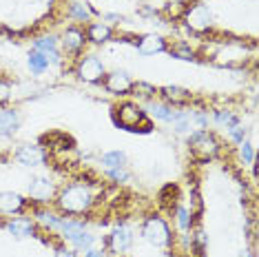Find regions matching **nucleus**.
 <instances>
[{
    "label": "nucleus",
    "instance_id": "0eeeda50",
    "mask_svg": "<svg viewBox=\"0 0 259 257\" xmlns=\"http://www.w3.org/2000/svg\"><path fill=\"white\" fill-rule=\"evenodd\" d=\"M27 193L36 204L45 206V204H49L51 200H56L58 191H56V184L51 182V178H47V175H33V178L29 180Z\"/></svg>",
    "mask_w": 259,
    "mask_h": 257
},
{
    "label": "nucleus",
    "instance_id": "c756f323",
    "mask_svg": "<svg viewBox=\"0 0 259 257\" xmlns=\"http://www.w3.org/2000/svg\"><path fill=\"white\" fill-rule=\"evenodd\" d=\"M170 56L178 58V60H197L195 58V51L191 49L186 42H182L180 47H175V49H170Z\"/></svg>",
    "mask_w": 259,
    "mask_h": 257
},
{
    "label": "nucleus",
    "instance_id": "9b49d317",
    "mask_svg": "<svg viewBox=\"0 0 259 257\" xmlns=\"http://www.w3.org/2000/svg\"><path fill=\"white\" fill-rule=\"evenodd\" d=\"M104 89H107L111 96H128L133 89V80L131 75H128L126 71H111L104 75L102 80Z\"/></svg>",
    "mask_w": 259,
    "mask_h": 257
},
{
    "label": "nucleus",
    "instance_id": "a878e982",
    "mask_svg": "<svg viewBox=\"0 0 259 257\" xmlns=\"http://www.w3.org/2000/svg\"><path fill=\"white\" fill-rule=\"evenodd\" d=\"M67 242L73 246V250H89V248H93V244H96V235L84 229V231L75 233L73 237H69Z\"/></svg>",
    "mask_w": 259,
    "mask_h": 257
},
{
    "label": "nucleus",
    "instance_id": "c85d7f7f",
    "mask_svg": "<svg viewBox=\"0 0 259 257\" xmlns=\"http://www.w3.org/2000/svg\"><path fill=\"white\" fill-rule=\"evenodd\" d=\"M133 96H140V98H144L146 102L149 100H155V96H157V89L153 84L149 82H133Z\"/></svg>",
    "mask_w": 259,
    "mask_h": 257
},
{
    "label": "nucleus",
    "instance_id": "72a5a7b5",
    "mask_svg": "<svg viewBox=\"0 0 259 257\" xmlns=\"http://www.w3.org/2000/svg\"><path fill=\"white\" fill-rule=\"evenodd\" d=\"M11 93H14V89H11V82H9V80L0 78V107L11 100Z\"/></svg>",
    "mask_w": 259,
    "mask_h": 257
},
{
    "label": "nucleus",
    "instance_id": "6e6552de",
    "mask_svg": "<svg viewBox=\"0 0 259 257\" xmlns=\"http://www.w3.org/2000/svg\"><path fill=\"white\" fill-rule=\"evenodd\" d=\"M133 242H135V235H133V229L126 224H120L111 231V235L107 237V246L113 250L115 255H124L126 250L133 248Z\"/></svg>",
    "mask_w": 259,
    "mask_h": 257
},
{
    "label": "nucleus",
    "instance_id": "5701e85b",
    "mask_svg": "<svg viewBox=\"0 0 259 257\" xmlns=\"http://www.w3.org/2000/svg\"><path fill=\"white\" fill-rule=\"evenodd\" d=\"M27 67H29V71H31V75H42V73L49 71L51 62L45 58V54L31 49L29 51V56H27Z\"/></svg>",
    "mask_w": 259,
    "mask_h": 257
},
{
    "label": "nucleus",
    "instance_id": "ddd939ff",
    "mask_svg": "<svg viewBox=\"0 0 259 257\" xmlns=\"http://www.w3.org/2000/svg\"><path fill=\"white\" fill-rule=\"evenodd\" d=\"M5 231L9 235H14L16 239H27V237H36V222L29 218H11L9 222H5Z\"/></svg>",
    "mask_w": 259,
    "mask_h": 257
},
{
    "label": "nucleus",
    "instance_id": "7ed1b4c3",
    "mask_svg": "<svg viewBox=\"0 0 259 257\" xmlns=\"http://www.w3.org/2000/svg\"><path fill=\"white\" fill-rule=\"evenodd\" d=\"M113 122L124 131H140V126H144V131H151V122L146 111L133 100L117 104L113 109Z\"/></svg>",
    "mask_w": 259,
    "mask_h": 257
},
{
    "label": "nucleus",
    "instance_id": "bb28decb",
    "mask_svg": "<svg viewBox=\"0 0 259 257\" xmlns=\"http://www.w3.org/2000/svg\"><path fill=\"white\" fill-rule=\"evenodd\" d=\"M100 162H102L104 168H120V166H126V153L124 151H107V153L100 155Z\"/></svg>",
    "mask_w": 259,
    "mask_h": 257
},
{
    "label": "nucleus",
    "instance_id": "f8f14e48",
    "mask_svg": "<svg viewBox=\"0 0 259 257\" xmlns=\"http://www.w3.org/2000/svg\"><path fill=\"white\" fill-rule=\"evenodd\" d=\"M33 49L45 54V58L49 60L51 64H60L62 62V51H60V42L54 33L49 36H42V38H36L33 40Z\"/></svg>",
    "mask_w": 259,
    "mask_h": 257
},
{
    "label": "nucleus",
    "instance_id": "f704fd0d",
    "mask_svg": "<svg viewBox=\"0 0 259 257\" xmlns=\"http://www.w3.org/2000/svg\"><path fill=\"white\" fill-rule=\"evenodd\" d=\"M56 257H78V250L67 246H56Z\"/></svg>",
    "mask_w": 259,
    "mask_h": 257
},
{
    "label": "nucleus",
    "instance_id": "423d86ee",
    "mask_svg": "<svg viewBox=\"0 0 259 257\" xmlns=\"http://www.w3.org/2000/svg\"><path fill=\"white\" fill-rule=\"evenodd\" d=\"M184 20L188 29H193L195 33H204L213 27V11L206 3H197L184 11Z\"/></svg>",
    "mask_w": 259,
    "mask_h": 257
},
{
    "label": "nucleus",
    "instance_id": "4468645a",
    "mask_svg": "<svg viewBox=\"0 0 259 257\" xmlns=\"http://www.w3.org/2000/svg\"><path fill=\"white\" fill-rule=\"evenodd\" d=\"M135 49H138L140 56H155V54L166 51V40H164L160 33H144V36L135 42Z\"/></svg>",
    "mask_w": 259,
    "mask_h": 257
},
{
    "label": "nucleus",
    "instance_id": "2f4dec72",
    "mask_svg": "<svg viewBox=\"0 0 259 257\" xmlns=\"http://www.w3.org/2000/svg\"><path fill=\"white\" fill-rule=\"evenodd\" d=\"M239 157L244 164H252V162H255V147L244 140V142L239 144Z\"/></svg>",
    "mask_w": 259,
    "mask_h": 257
},
{
    "label": "nucleus",
    "instance_id": "c9c22d12",
    "mask_svg": "<svg viewBox=\"0 0 259 257\" xmlns=\"http://www.w3.org/2000/svg\"><path fill=\"white\" fill-rule=\"evenodd\" d=\"M102 20H111V22H115V25H120V22H124V16H120V14H104Z\"/></svg>",
    "mask_w": 259,
    "mask_h": 257
},
{
    "label": "nucleus",
    "instance_id": "412c9836",
    "mask_svg": "<svg viewBox=\"0 0 259 257\" xmlns=\"http://www.w3.org/2000/svg\"><path fill=\"white\" fill-rule=\"evenodd\" d=\"M67 14H69V18H73L78 22H91V18L96 16V9L87 0H71L67 7Z\"/></svg>",
    "mask_w": 259,
    "mask_h": 257
},
{
    "label": "nucleus",
    "instance_id": "20e7f679",
    "mask_svg": "<svg viewBox=\"0 0 259 257\" xmlns=\"http://www.w3.org/2000/svg\"><path fill=\"white\" fill-rule=\"evenodd\" d=\"M140 233H142V237L155 248H168L170 242H173L168 224L160 218V215H151V218H146Z\"/></svg>",
    "mask_w": 259,
    "mask_h": 257
},
{
    "label": "nucleus",
    "instance_id": "393cba45",
    "mask_svg": "<svg viewBox=\"0 0 259 257\" xmlns=\"http://www.w3.org/2000/svg\"><path fill=\"white\" fill-rule=\"evenodd\" d=\"M170 126H173L175 133H193L195 131V124H193V118H191V111H180L178 109V115H175V120L170 122Z\"/></svg>",
    "mask_w": 259,
    "mask_h": 257
},
{
    "label": "nucleus",
    "instance_id": "f03ea898",
    "mask_svg": "<svg viewBox=\"0 0 259 257\" xmlns=\"http://www.w3.org/2000/svg\"><path fill=\"white\" fill-rule=\"evenodd\" d=\"M188 153L199 164L215 160L220 153V142H217L215 133L208 128H195L193 133H188Z\"/></svg>",
    "mask_w": 259,
    "mask_h": 257
},
{
    "label": "nucleus",
    "instance_id": "f257e3e1",
    "mask_svg": "<svg viewBox=\"0 0 259 257\" xmlns=\"http://www.w3.org/2000/svg\"><path fill=\"white\" fill-rule=\"evenodd\" d=\"M96 204L91 189L87 184H67L56 193V206L64 215H84Z\"/></svg>",
    "mask_w": 259,
    "mask_h": 257
},
{
    "label": "nucleus",
    "instance_id": "cd10ccee",
    "mask_svg": "<svg viewBox=\"0 0 259 257\" xmlns=\"http://www.w3.org/2000/svg\"><path fill=\"white\" fill-rule=\"evenodd\" d=\"M213 122L215 124H220V126H224V128H231V126H235V124H239L241 122V118L237 113H233V111H228V109H217V111H213Z\"/></svg>",
    "mask_w": 259,
    "mask_h": 257
},
{
    "label": "nucleus",
    "instance_id": "473e14b6",
    "mask_svg": "<svg viewBox=\"0 0 259 257\" xmlns=\"http://www.w3.org/2000/svg\"><path fill=\"white\" fill-rule=\"evenodd\" d=\"M226 131H228V136H231V140L235 144H241L246 140V126L241 124V122L239 124H235V126H231V128H226Z\"/></svg>",
    "mask_w": 259,
    "mask_h": 257
},
{
    "label": "nucleus",
    "instance_id": "1a4fd4ad",
    "mask_svg": "<svg viewBox=\"0 0 259 257\" xmlns=\"http://www.w3.org/2000/svg\"><path fill=\"white\" fill-rule=\"evenodd\" d=\"M60 42H62V54L64 56H80L82 54V49H84V45H87V36H84V29H80V27H67L62 31V38H60Z\"/></svg>",
    "mask_w": 259,
    "mask_h": 257
},
{
    "label": "nucleus",
    "instance_id": "b1692460",
    "mask_svg": "<svg viewBox=\"0 0 259 257\" xmlns=\"http://www.w3.org/2000/svg\"><path fill=\"white\" fill-rule=\"evenodd\" d=\"M87 229V222L84 220H80V218H62V222H60V235H62V239L67 242L69 237H73L75 233H80V231H84Z\"/></svg>",
    "mask_w": 259,
    "mask_h": 257
},
{
    "label": "nucleus",
    "instance_id": "58836bf2",
    "mask_svg": "<svg viewBox=\"0 0 259 257\" xmlns=\"http://www.w3.org/2000/svg\"><path fill=\"white\" fill-rule=\"evenodd\" d=\"M36 3H40V5H51L54 0H36Z\"/></svg>",
    "mask_w": 259,
    "mask_h": 257
},
{
    "label": "nucleus",
    "instance_id": "e433bc0d",
    "mask_svg": "<svg viewBox=\"0 0 259 257\" xmlns=\"http://www.w3.org/2000/svg\"><path fill=\"white\" fill-rule=\"evenodd\" d=\"M84 257H107V253H104V248H89L84 250Z\"/></svg>",
    "mask_w": 259,
    "mask_h": 257
},
{
    "label": "nucleus",
    "instance_id": "7c9ffc66",
    "mask_svg": "<svg viewBox=\"0 0 259 257\" xmlns=\"http://www.w3.org/2000/svg\"><path fill=\"white\" fill-rule=\"evenodd\" d=\"M107 175L113 182L117 184H126V182H131V173L126 171V166H120V168H107Z\"/></svg>",
    "mask_w": 259,
    "mask_h": 257
},
{
    "label": "nucleus",
    "instance_id": "39448f33",
    "mask_svg": "<svg viewBox=\"0 0 259 257\" xmlns=\"http://www.w3.org/2000/svg\"><path fill=\"white\" fill-rule=\"evenodd\" d=\"M75 75L87 84H100L107 75V67L98 56H80L75 64Z\"/></svg>",
    "mask_w": 259,
    "mask_h": 257
},
{
    "label": "nucleus",
    "instance_id": "6ab92c4d",
    "mask_svg": "<svg viewBox=\"0 0 259 257\" xmlns=\"http://www.w3.org/2000/svg\"><path fill=\"white\" fill-rule=\"evenodd\" d=\"M162 93V98L166 100V104H170V107H184V104H188L193 100V93L191 91H186V89H182V87H162L160 89Z\"/></svg>",
    "mask_w": 259,
    "mask_h": 257
},
{
    "label": "nucleus",
    "instance_id": "f3484780",
    "mask_svg": "<svg viewBox=\"0 0 259 257\" xmlns=\"http://www.w3.org/2000/svg\"><path fill=\"white\" fill-rule=\"evenodd\" d=\"M87 42H93V45H107L111 38H113V27L107 25V22H89L87 25Z\"/></svg>",
    "mask_w": 259,
    "mask_h": 257
},
{
    "label": "nucleus",
    "instance_id": "a211bd4d",
    "mask_svg": "<svg viewBox=\"0 0 259 257\" xmlns=\"http://www.w3.org/2000/svg\"><path fill=\"white\" fill-rule=\"evenodd\" d=\"M27 206V200L20 195V193H14V191H0V213H7V215H14V213H22Z\"/></svg>",
    "mask_w": 259,
    "mask_h": 257
},
{
    "label": "nucleus",
    "instance_id": "4c0bfd02",
    "mask_svg": "<svg viewBox=\"0 0 259 257\" xmlns=\"http://www.w3.org/2000/svg\"><path fill=\"white\" fill-rule=\"evenodd\" d=\"M237 257H252V250L250 248H241L237 253Z\"/></svg>",
    "mask_w": 259,
    "mask_h": 257
},
{
    "label": "nucleus",
    "instance_id": "dca6fc26",
    "mask_svg": "<svg viewBox=\"0 0 259 257\" xmlns=\"http://www.w3.org/2000/svg\"><path fill=\"white\" fill-rule=\"evenodd\" d=\"M22 118L18 109H0V138H11L20 128Z\"/></svg>",
    "mask_w": 259,
    "mask_h": 257
},
{
    "label": "nucleus",
    "instance_id": "2eb2a0df",
    "mask_svg": "<svg viewBox=\"0 0 259 257\" xmlns=\"http://www.w3.org/2000/svg\"><path fill=\"white\" fill-rule=\"evenodd\" d=\"M146 115L153 120H160L164 124H170V122L175 120V115H178V109L170 107L166 102H157V100H149L146 102Z\"/></svg>",
    "mask_w": 259,
    "mask_h": 257
},
{
    "label": "nucleus",
    "instance_id": "4be33fe9",
    "mask_svg": "<svg viewBox=\"0 0 259 257\" xmlns=\"http://www.w3.org/2000/svg\"><path fill=\"white\" fill-rule=\"evenodd\" d=\"M173 215H175V224L178 229L182 231V235H191V229H193V211L184 204H178L173 208Z\"/></svg>",
    "mask_w": 259,
    "mask_h": 257
},
{
    "label": "nucleus",
    "instance_id": "aec40b11",
    "mask_svg": "<svg viewBox=\"0 0 259 257\" xmlns=\"http://www.w3.org/2000/svg\"><path fill=\"white\" fill-rule=\"evenodd\" d=\"M33 218H36V222L40 226H42L45 231H58L60 229V213H56V211H49L47 206H36L33 208Z\"/></svg>",
    "mask_w": 259,
    "mask_h": 257
},
{
    "label": "nucleus",
    "instance_id": "9d476101",
    "mask_svg": "<svg viewBox=\"0 0 259 257\" xmlns=\"http://www.w3.org/2000/svg\"><path fill=\"white\" fill-rule=\"evenodd\" d=\"M14 157L20 166L33 168V166H42L47 162V151L42 147H38V144H20Z\"/></svg>",
    "mask_w": 259,
    "mask_h": 257
}]
</instances>
